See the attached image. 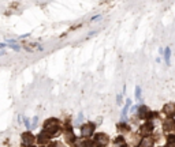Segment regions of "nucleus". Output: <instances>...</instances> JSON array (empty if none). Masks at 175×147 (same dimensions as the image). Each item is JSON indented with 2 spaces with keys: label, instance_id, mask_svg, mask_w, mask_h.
<instances>
[{
  "label": "nucleus",
  "instance_id": "obj_1",
  "mask_svg": "<svg viewBox=\"0 0 175 147\" xmlns=\"http://www.w3.org/2000/svg\"><path fill=\"white\" fill-rule=\"evenodd\" d=\"M59 128H60V123H59V120H56V119H49V120H47L45 124H44V132H47L48 135L56 134V132L59 131Z\"/></svg>",
  "mask_w": 175,
  "mask_h": 147
},
{
  "label": "nucleus",
  "instance_id": "obj_2",
  "mask_svg": "<svg viewBox=\"0 0 175 147\" xmlns=\"http://www.w3.org/2000/svg\"><path fill=\"white\" fill-rule=\"evenodd\" d=\"M93 142H94V145L97 147H104V146L108 145L109 138H108V135H105V134H97L94 136V141Z\"/></svg>",
  "mask_w": 175,
  "mask_h": 147
},
{
  "label": "nucleus",
  "instance_id": "obj_3",
  "mask_svg": "<svg viewBox=\"0 0 175 147\" xmlns=\"http://www.w3.org/2000/svg\"><path fill=\"white\" fill-rule=\"evenodd\" d=\"M93 131H94V124L92 123H88V124H84L81 127V135L84 138H89V136L93 135Z\"/></svg>",
  "mask_w": 175,
  "mask_h": 147
},
{
  "label": "nucleus",
  "instance_id": "obj_4",
  "mask_svg": "<svg viewBox=\"0 0 175 147\" xmlns=\"http://www.w3.org/2000/svg\"><path fill=\"white\" fill-rule=\"evenodd\" d=\"M163 113H166V116H168L170 119L174 117V116H175V104H174V102H168V104L164 105Z\"/></svg>",
  "mask_w": 175,
  "mask_h": 147
},
{
  "label": "nucleus",
  "instance_id": "obj_5",
  "mask_svg": "<svg viewBox=\"0 0 175 147\" xmlns=\"http://www.w3.org/2000/svg\"><path fill=\"white\" fill-rule=\"evenodd\" d=\"M152 131H153V124L152 123H145V124L141 127V129H140V134L141 135H149Z\"/></svg>",
  "mask_w": 175,
  "mask_h": 147
},
{
  "label": "nucleus",
  "instance_id": "obj_6",
  "mask_svg": "<svg viewBox=\"0 0 175 147\" xmlns=\"http://www.w3.org/2000/svg\"><path fill=\"white\" fill-rule=\"evenodd\" d=\"M22 142H23V145L32 146V143L34 142V136H33V134H30V132H25V134L22 135Z\"/></svg>",
  "mask_w": 175,
  "mask_h": 147
},
{
  "label": "nucleus",
  "instance_id": "obj_7",
  "mask_svg": "<svg viewBox=\"0 0 175 147\" xmlns=\"http://www.w3.org/2000/svg\"><path fill=\"white\" fill-rule=\"evenodd\" d=\"M163 129L166 132H170V131H174L175 129V121L173 120V119H168V120L164 121L163 124Z\"/></svg>",
  "mask_w": 175,
  "mask_h": 147
},
{
  "label": "nucleus",
  "instance_id": "obj_8",
  "mask_svg": "<svg viewBox=\"0 0 175 147\" xmlns=\"http://www.w3.org/2000/svg\"><path fill=\"white\" fill-rule=\"evenodd\" d=\"M37 142H39V145H45V143L49 142V135L47 132H41L39 138H37Z\"/></svg>",
  "mask_w": 175,
  "mask_h": 147
},
{
  "label": "nucleus",
  "instance_id": "obj_9",
  "mask_svg": "<svg viewBox=\"0 0 175 147\" xmlns=\"http://www.w3.org/2000/svg\"><path fill=\"white\" fill-rule=\"evenodd\" d=\"M138 147H153V139L152 138H148V136H145V138H144L142 141L140 142V146Z\"/></svg>",
  "mask_w": 175,
  "mask_h": 147
},
{
  "label": "nucleus",
  "instance_id": "obj_10",
  "mask_svg": "<svg viewBox=\"0 0 175 147\" xmlns=\"http://www.w3.org/2000/svg\"><path fill=\"white\" fill-rule=\"evenodd\" d=\"M64 139H66V142L67 143H74L75 142V135H74V132L71 131V129H67L66 131V134H64Z\"/></svg>",
  "mask_w": 175,
  "mask_h": 147
},
{
  "label": "nucleus",
  "instance_id": "obj_11",
  "mask_svg": "<svg viewBox=\"0 0 175 147\" xmlns=\"http://www.w3.org/2000/svg\"><path fill=\"white\" fill-rule=\"evenodd\" d=\"M146 113H148V108H146V106H141V108H140V117H145Z\"/></svg>",
  "mask_w": 175,
  "mask_h": 147
},
{
  "label": "nucleus",
  "instance_id": "obj_12",
  "mask_svg": "<svg viewBox=\"0 0 175 147\" xmlns=\"http://www.w3.org/2000/svg\"><path fill=\"white\" fill-rule=\"evenodd\" d=\"M80 147H93V143L92 142H89V141H84L80 145Z\"/></svg>",
  "mask_w": 175,
  "mask_h": 147
},
{
  "label": "nucleus",
  "instance_id": "obj_13",
  "mask_svg": "<svg viewBox=\"0 0 175 147\" xmlns=\"http://www.w3.org/2000/svg\"><path fill=\"white\" fill-rule=\"evenodd\" d=\"M164 56H166V61H167V63H170V48H167V49H166V54H164Z\"/></svg>",
  "mask_w": 175,
  "mask_h": 147
},
{
  "label": "nucleus",
  "instance_id": "obj_14",
  "mask_svg": "<svg viewBox=\"0 0 175 147\" xmlns=\"http://www.w3.org/2000/svg\"><path fill=\"white\" fill-rule=\"evenodd\" d=\"M136 97L137 98H141V90H140V87L136 89Z\"/></svg>",
  "mask_w": 175,
  "mask_h": 147
},
{
  "label": "nucleus",
  "instance_id": "obj_15",
  "mask_svg": "<svg viewBox=\"0 0 175 147\" xmlns=\"http://www.w3.org/2000/svg\"><path fill=\"white\" fill-rule=\"evenodd\" d=\"M119 129H123V131L127 132L129 131V127H127V125H119Z\"/></svg>",
  "mask_w": 175,
  "mask_h": 147
},
{
  "label": "nucleus",
  "instance_id": "obj_16",
  "mask_svg": "<svg viewBox=\"0 0 175 147\" xmlns=\"http://www.w3.org/2000/svg\"><path fill=\"white\" fill-rule=\"evenodd\" d=\"M166 147H175V145H174V143H173V142H171V143H168V145H167Z\"/></svg>",
  "mask_w": 175,
  "mask_h": 147
},
{
  "label": "nucleus",
  "instance_id": "obj_17",
  "mask_svg": "<svg viewBox=\"0 0 175 147\" xmlns=\"http://www.w3.org/2000/svg\"><path fill=\"white\" fill-rule=\"evenodd\" d=\"M30 147H34V146H30Z\"/></svg>",
  "mask_w": 175,
  "mask_h": 147
}]
</instances>
